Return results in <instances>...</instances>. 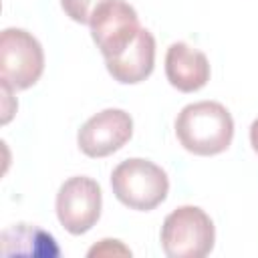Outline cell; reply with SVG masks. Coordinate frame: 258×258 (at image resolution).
<instances>
[{"label": "cell", "mask_w": 258, "mask_h": 258, "mask_svg": "<svg viewBox=\"0 0 258 258\" xmlns=\"http://www.w3.org/2000/svg\"><path fill=\"white\" fill-rule=\"evenodd\" d=\"M175 135L181 147L194 155H218L234 137V119L218 101L185 105L175 117Z\"/></svg>", "instance_id": "obj_1"}, {"label": "cell", "mask_w": 258, "mask_h": 258, "mask_svg": "<svg viewBox=\"0 0 258 258\" xmlns=\"http://www.w3.org/2000/svg\"><path fill=\"white\" fill-rule=\"evenodd\" d=\"M111 187L115 198L139 212L157 208L169 191L167 173L149 159L131 157L121 161L111 173Z\"/></svg>", "instance_id": "obj_2"}, {"label": "cell", "mask_w": 258, "mask_h": 258, "mask_svg": "<svg viewBox=\"0 0 258 258\" xmlns=\"http://www.w3.org/2000/svg\"><path fill=\"white\" fill-rule=\"evenodd\" d=\"M161 248L169 258H204L216 242L212 218L198 206H179L165 216Z\"/></svg>", "instance_id": "obj_3"}, {"label": "cell", "mask_w": 258, "mask_h": 258, "mask_svg": "<svg viewBox=\"0 0 258 258\" xmlns=\"http://www.w3.org/2000/svg\"><path fill=\"white\" fill-rule=\"evenodd\" d=\"M89 26L93 42L97 44L105 60L125 52L141 30L135 8L125 0L99 2L91 14Z\"/></svg>", "instance_id": "obj_4"}, {"label": "cell", "mask_w": 258, "mask_h": 258, "mask_svg": "<svg viewBox=\"0 0 258 258\" xmlns=\"http://www.w3.org/2000/svg\"><path fill=\"white\" fill-rule=\"evenodd\" d=\"M44 50L24 28H4L0 34V77L16 91H24L42 77Z\"/></svg>", "instance_id": "obj_5"}, {"label": "cell", "mask_w": 258, "mask_h": 258, "mask_svg": "<svg viewBox=\"0 0 258 258\" xmlns=\"http://www.w3.org/2000/svg\"><path fill=\"white\" fill-rule=\"evenodd\" d=\"M101 206L103 191L93 177L75 175L58 187L56 218L60 226L73 236H81L97 224L101 218Z\"/></svg>", "instance_id": "obj_6"}, {"label": "cell", "mask_w": 258, "mask_h": 258, "mask_svg": "<svg viewBox=\"0 0 258 258\" xmlns=\"http://www.w3.org/2000/svg\"><path fill=\"white\" fill-rule=\"evenodd\" d=\"M133 135V119L123 109H103L83 123L77 135L87 157H107L119 151Z\"/></svg>", "instance_id": "obj_7"}, {"label": "cell", "mask_w": 258, "mask_h": 258, "mask_svg": "<svg viewBox=\"0 0 258 258\" xmlns=\"http://www.w3.org/2000/svg\"><path fill=\"white\" fill-rule=\"evenodd\" d=\"M165 77L181 93L200 91L210 81V60L202 50L185 42H173L165 52Z\"/></svg>", "instance_id": "obj_8"}, {"label": "cell", "mask_w": 258, "mask_h": 258, "mask_svg": "<svg viewBox=\"0 0 258 258\" xmlns=\"http://www.w3.org/2000/svg\"><path fill=\"white\" fill-rule=\"evenodd\" d=\"M109 75L123 83V85H135L145 81L155 67V38L147 28H141L133 44L121 52L115 58L105 60Z\"/></svg>", "instance_id": "obj_9"}, {"label": "cell", "mask_w": 258, "mask_h": 258, "mask_svg": "<svg viewBox=\"0 0 258 258\" xmlns=\"http://www.w3.org/2000/svg\"><path fill=\"white\" fill-rule=\"evenodd\" d=\"M0 254L4 258L26 254V256H58L60 250L54 238L42 228L26 222L12 224L0 234Z\"/></svg>", "instance_id": "obj_10"}, {"label": "cell", "mask_w": 258, "mask_h": 258, "mask_svg": "<svg viewBox=\"0 0 258 258\" xmlns=\"http://www.w3.org/2000/svg\"><path fill=\"white\" fill-rule=\"evenodd\" d=\"M99 2H103V0H60V6L71 20H75L79 24H89L91 14Z\"/></svg>", "instance_id": "obj_11"}, {"label": "cell", "mask_w": 258, "mask_h": 258, "mask_svg": "<svg viewBox=\"0 0 258 258\" xmlns=\"http://www.w3.org/2000/svg\"><path fill=\"white\" fill-rule=\"evenodd\" d=\"M87 256H89V258H95V256H131V250H129L121 240L103 238V240H99L93 248H89Z\"/></svg>", "instance_id": "obj_12"}, {"label": "cell", "mask_w": 258, "mask_h": 258, "mask_svg": "<svg viewBox=\"0 0 258 258\" xmlns=\"http://www.w3.org/2000/svg\"><path fill=\"white\" fill-rule=\"evenodd\" d=\"M0 91H2V97H4V103H2V125H6V123L12 119V115L16 113V109H14L12 105H8V103L18 105V103L12 99V91H16V89H14L8 81L0 79Z\"/></svg>", "instance_id": "obj_13"}, {"label": "cell", "mask_w": 258, "mask_h": 258, "mask_svg": "<svg viewBox=\"0 0 258 258\" xmlns=\"http://www.w3.org/2000/svg\"><path fill=\"white\" fill-rule=\"evenodd\" d=\"M250 143H252V149L258 153V119H254L250 125Z\"/></svg>", "instance_id": "obj_14"}]
</instances>
